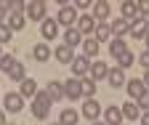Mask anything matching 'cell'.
I'll use <instances>...</instances> for the list:
<instances>
[{
  "mask_svg": "<svg viewBox=\"0 0 149 125\" xmlns=\"http://www.w3.org/2000/svg\"><path fill=\"white\" fill-rule=\"evenodd\" d=\"M11 35H13V32L8 29V24H0V43H8Z\"/></svg>",
  "mask_w": 149,
  "mask_h": 125,
  "instance_id": "obj_35",
  "label": "cell"
},
{
  "mask_svg": "<svg viewBox=\"0 0 149 125\" xmlns=\"http://www.w3.org/2000/svg\"><path fill=\"white\" fill-rule=\"evenodd\" d=\"M8 29L11 32H19V29H24V24H27V16L24 13H8Z\"/></svg>",
  "mask_w": 149,
  "mask_h": 125,
  "instance_id": "obj_17",
  "label": "cell"
},
{
  "mask_svg": "<svg viewBox=\"0 0 149 125\" xmlns=\"http://www.w3.org/2000/svg\"><path fill=\"white\" fill-rule=\"evenodd\" d=\"M146 51H149V35H146Z\"/></svg>",
  "mask_w": 149,
  "mask_h": 125,
  "instance_id": "obj_42",
  "label": "cell"
},
{
  "mask_svg": "<svg viewBox=\"0 0 149 125\" xmlns=\"http://www.w3.org/2000/svg\"><path fill=\"white\" fill-rule=\"evenodd\" d=\"M77 8L74 6H61V11H59V16H56V22H59L61 27H67V29H72L74 24H77Z\"/></svg>",
  "mask_w": 149,
  "mask_h": 125,
  "instance_id": "obj_2",
  "label": "cell"
},
{
  "mask_svg": "<svg viewBox=\"0 0 149 125\" xmlns=\"http://www.w3.org/2000/svg\"><path fill=\"white\" fill-rule=\"evenodd\" d=\"M93 3H91V0H77V3H74V8H77V11H85V8H91Z\"/></svg>",
  "mask_w": 149,
  "mask_h": 125,
  "instance_id": "obj_38",
  "label": "cell"
},
{
  "mask_svg": "<svg viewBox=\"0 0 149 125\" xmlns=\"http://www.w3.org/2000/svg\"><path fill=\"white\" fill-rule=\"evenodd\" d=\"M48 115H51V99H48V93L43 91V93H37V96L32 99V117L48 120Z\"/></svg>",
  "mask_w": 149,
  "mask_h": 125,
  "instance_id": "obj_1",
  "label": "cell"
},
{
  "mask_svg": "<svg viewBox=\"0 0 149 125\" xmlns=\"http://www.w3.org/2000/svg\"><path fill=\"white\" fill-rule=\"evenodd\" d=\"M19 93H22L24 99H35V96H37V83H35L32 77H24V80H22V91H19Z\"/></svg>",
  "mask_w": 149,
  "mask_h": 125,
  "instance_id": "obj_19",
  "label": "cell"
},
{
  "mask_svg": "<svg viewBox=\"0 0 149 125\" xmlns=\"http://www.w3.org/2000/svg\"><path fill=\"white\" fill-rule=\"evenodd\" d=\"M139 64H141V67L146 69V72H149V51H144L141 56H139Z\"/></svg>",
  "mask_w": 149,
  "mask_h": 125,
  "instance_id": "obj_36",
  "label": "cell"
},
{
  "mask_svg": "<svg viewBox=\"0 0 149 125\" xmlns=\"http://www.w3.org/2000/svg\"><path fill=\"white\" fill-rule=\"evenodd\" d=\"M109 29H112V35H115V38H120V35H125V32L130 29V22H125L123 16H120V19H112Z\"/></svg>",
  "mask_w": 149,
  "mask_h": 125,
  "instance_id": "obj_21",
  "label": "cell"
},
{
  "mask_svg": "<svg viewBox=\"0 0 149 125\" xmlns=\"http://www.w3.org/2000/svg\"><path fill=\"white\" fill-rule=\"evenodd\" d=\"M77 32L80 35L96 32V19H93V16H80V19H77Z\"/></svg>",
  "mask_w": 149,
  "mask_h": 125,
  "instance_id": "obj_15",
  "label": "cell"
},
{
  "mask_svg": "<svg viewBox=\"0 0 149 125\" xmlns=\"http://www.w3.org/2000/svg\"><path fill=\"white\" fill-rule=\"evenodd\" d=\"M53 56L59 59L61 64H72V61H74V53H72V48H67V45H59V48L53 51Z\"/></svg>",
  "mask_w": 149,
  "mask_h": 125,
  "instance_id": "obj_23",
  "label": "cell"
},
{
  "mask_svg": "<svg viewBox=\"0 0 149 125\" xmlns=\"http://www.w3.org/2000/svg\"><path fill=\"white\" fill-rule=\"evenodd\" d=\"M123 19H125V22H136V19H139V6L130 3V0H128V3H123Z\"/></svg>",
  "mask_w": 149,
  "mask_h": 125,
  "instance_id": "obj_24",
  "label": "cell"
},
{
  "mask_svg": "<svg viewBox=\"0 0 149 125\" xmlns=\"http://www.w3.org/2000/svg\"><path fill=\"white\" fill-rule=\"evenodd\" d=\"M96 40H112V29H109L107 22L104 24H96Z\"/></svg>",
  "mask_w": 149,
  "mask_h": 125,
  "instance_id": "obj_30",
  "label": "cell"
},
{
  "mask_svg": "<svg viewBox=\"0 0 149 125\" xmlns=\"http://www.w3.org/2000/svg\"><path fill=\"white\" fill-rule=\"evenodd\" d=\"M109 11L112 6L107 3V0H99V3H93V19H96V24H104V19H109Z\"/></svg>",
  "mask_w": 149,
  "mask_h": 125,
  "instance_id": "obj_7",
  "label": "cell"
},
{
  "mask_svg": "<svg viewBox=\"0 0 149 125\" xmlns=\"http://www.w3.org/2000/svg\"><path fill=\"white\" fill-rule=\"evenodd\" d=\"M120 109H123V117H125V120H139V104L128 101V104L120 106Z\"/></svg>",
  "mask_w": 149,
  "mask_h": 125,
  "instance_id": "obj_28",
  "label": "cell"
},
{
  "mask_svg": "<svg viewBox=\"0 0 149 125\" xmlns=\"http://www.w3.org/2000/svg\"><path fill=\"white\" fill-rule=\"evenodd\" d=\"M40 35H43L45 40H53L56 35H59V22H56V19H45L40 24Z\"/></svg>",
  "mask_w": 149,
  "mask_h": 125,
  "instance_id": "obj_11",
  "label": "cell"
},
{
  "mask_svg": "<svg viewBox=\"0 0 149 125\" xmlns=\"http://www.w3.org/2000/svg\"><path fill=\"white\" fill-rule=\"evenodd\" d=\"M13 64H16V59L11 56V53H3V56H0V69H3L6 75H8V69H11Z\"/></svg>",
  "mask_w": 149,
  "mask_h": 125,
  "instance_id": "obj_32",
  "label": "cell"
},
{
  "mask_svg": "<svg viewBox=\"0 0 149 125\" xmlns=\"http://www.w3.org/2000/svg\"><path fill=\"white\" fill-rule=\"evenodd\" d=\"M59 122H61V125H77V122H80V112H74V109H64L61 117H59Z\"/></svg>",
  "mask_w": 149,
  "mask_h": 125,
  "instance_id": "obj_26",
  "label": "cell"
},
{
  "mask_svg": "<svg viewBox=\"0 0 149 125\" xmlns=\"http://www.w3.org/2000/svg\"><path fill=\"white\" fill-rule=\"evenodd\" d=\"M139 109H144V112H149V91H144V93L139 96Z\"/></svg>",
  "mask_w": 149,
  "mask_h": 125,
  "instance_id": "obj_34",
  "label": "cell"
},
{
  "mask_svg": "<svg viewBox=\"0 0 149 125\" xmlns=\"http://www.w3.org/2000/svg\"><path fill=\"white\" fill-rule=\"evenodd\" d=\"M91 72V59L88 56H74L72 61V77H85Z\"/></svg>",
  "mask_w": 149,
  "mask_h": 125,
  "instance_id": "obj_6",
  "label": "cell"
},
{
  "mask_svg": "<svg viewBox=\"0 0 149 125\" xmlns=\"http://www.w3.org/2000/svg\"><path fill=\"white\" fill-rule=\"evenodd\" d=\"M107 75H109V67L104 64V61H91V80L93 83H99V80H107Z\"/></svg>",
  "mask_w": 149,
  "mask_h": 125,
  "instance_id": "obj_10",
  "label": "cell"
},
{
  "mask_svg": "<svg viewBox=\"0 0 149 125\" xmlns=\"http://www.w3.org/2000/svg\"><path fill=\"white\" fill-rule=\"evenodd\" d=\"M45 93H48V99H51V101H59V99H64V83H59V80H51V83H48V88H45Z\"/></svg>",
  "mask_w": 149,
  "mask_h": 125,
  "instance_id": "obj_14",
  "label": "cell"
},
{
  "mask_svg": "<svg viewBox=\"0 0 149 125\" xmlns=\"http://www.w3.org/2000/svg\"><path fill=\"white\" fill-rule=\"evenodd\" d=\"M3 104H6V112L16 115V112L24 109V96H22V93H6V96H3Z\"/></svg>",
  "mask_w": 149,
  "mask_h": 125,
  "instance_id": "obj_4",
  "label": "cell"
},
{
  "mask_svg": "<svg viewBox=\"0 0 149 125\" xmlns=\"http://www.w3.org/2000/svg\"><path fill=\"white\" fill-rule=\"evenodd\" d=\"M144 22H146V24H149V16H146V19H144Z\"/></svg>",
  "mask_w": 149,
  "mask_h": 125,
  "instance_id": "obj_44",
  "label": "cell"
},
{
  "mask_svg": "<svg viewBox=\"0 0 149 125\" xmlns=\"http://www.w3.org/2000/svg\"><path fill=\"white\" fill-rule=\"evenodd\" d=\"M125 51H128L125 40H120V38H112V40H109V56H112V59H120Z\"/></svg>",
  "mask_w": 149,
  "mask_h": 125,
  "instance_id": "obj_18",
  "label": "cell"
},
{
  "mask_svg": "<svg viewBox=\"0 0 149 125\" xmlns=\"http://www.w3.org/2000/svg\"><path fill=\"white\" fill-rule=\"evenodd\" d=\"M27 77V69H24V61H16L11 69H8V80L11 83H22Z\"/></svg>",
  "mask_w": 149,
  "mask_h": 125,
  "instance_id": "obj_16",
  "label": "cell"
},
{
  "mask_svg": "<svg viewBox=\"0 0 149 125\" xmlns=\"http://www.w3.org/2000/svg\"><path fill=\"white\" fill-rule=\"evenodd\" d=\"M0 125H8V122H6V112H3V109H0Z\"/></svg>",
  "mask_w": 149,
  "mask_h": 125,
  "instance_id": "obj_41",
  "label": "cell"
},
{
  "mask_svg": "<svg viewBox=\"0 0 149 125\" xmlns=\"http://www.w3.org/2000/svg\"><path fill=\"white\" fill-rule=\"evenodd\" d=\"M141 125H149V112H144V115H141Z\"/></svg>",
  "mask_w": 149,
  "mask_h": 125,
  "instance_id": "obj_39",
  "label": "cell"
},
{
  "mask_svg": "<svg viewBox=\"0 0 149 125\" xmlns=\"http://www.w3.org/2000/svg\"><path fill=\"white\" fill-rule=\"evenodd\" d=\"M83 56L93 59V56H99V40L93 38V40H83Z\"/></svg>",
  "mask_w": 149,
  "mask_h": 125,
  "instance_id": "obj_27",
  "label": "cell"
},
{
  "mask_svg": "<svg viewBox=\"0 0 149 125\" xmlns=\"http://www.w3.org/2000/svg\"><path fill=\"white\" fill-rule=\"evenodd\" d=\"M128 35H130L133 40H146V35H149V24H146V22L141 19V16H139L136 22H130V29H128Z\"/></svg>",
  "mask_w": 149,
  "mask_h": 125,
  "instance_id": "obj_5",
  "label": "cell"
},
{
  "mask_svg": "<svg viewBox=\"0 0 149 125\" xmlns=\"http://www.w3.org/2000/svg\"><path fill=\"white\" fill-rule=\"evenodd\" d=\"M80 88H83V96H88V99L96 96V83L91 77H80Z\"/></svg>",
  "mask_w": 149,
  "mask_h": 125,
  "instance_id": "obj_29",
  "label": "cell"
},
{
  "mask_svg": "<svg viewBox=\"0 0 149 125\" xmlns=\"http://www.w3.org/2000/svg\"><path fill=\"white\" fill-rule=\"evenodd\" d=\"M133 61H136V56H133V53H130V51H125V53H123V56L117 59V67H120V69H123V72H125V69H128L130 64H133Z\"/></svg>",
  "mask_w": 149,
  "mask_h": 125,
  "instance_id": "obj_31",
  "label": "cell"
},
{
  "mask_svg": "<svg viewBox=\"0 0 149 125\" xmlns=\"http://www.w3.org/2000/svg\"><path fill=\"white\" fill-rule=\"evenodd\" d=\"M6 22H8V6L0 3V24H6Z\"/></svg>",
  "mask_w": 149,
  "mask_h": 125,
  "instance_id": "obj_37",
  "label": "cell"
},
{
  "mask_svg": "<svg viewBox=\"0 0 149 125\" xmlns=\"http://www.w3.org/2000/svg\"><path fill=\"white\" fill-rule=\"evenodd\" d=\"M125 88H128V96L133 99V101H139V96H141V93L146 91L141 80H128V83H125Z\"/></svg>",
  "mask_w": 149,
  "mask_h": 125,
  "instance_id": "obj_20",
  "label": "cell"
},
{
  "mask_svg": "<svg viewBox=\"0 0 149 125\" xmlns=\"http://www.w3.org/2000/svg\"><path fill=\"white\" fill-rule=\"evenodd\" d=\"M123 109H120V106L117 104H112V106H107V112H104V122L107 125H123Z\"/></svg>",
  "mask_w": 149,
  "mask_h": 125,
  "instance_id": "obj_9",
  "label": "cell"
},
{
  "mask_svg": "<svg viewBox=\"0 0 149 125\" xmlns=\"http://www.w3.org/2000/svg\"><path fill=\"white\" fill-rule=\"evenodd\" d=\"M64 96L67 99H80L83 96V88H80V77H69L67 83H64Z\"/></svg>",
  "mask_w": 149,
  "mask_h": 125,
  "instance_id": "obj_8",
  "label": "cell"
},
{
  "mask_svg": "<svg viewBox=\"0 0 149 125\" xmlns=\"http://www.w3.org/2000/svg\"><path fill=\"white\" fill-rule=\"evenodd\" d=\"M0 56H3V53H0Z\"/></svg>",
  "mask_w": 149,
  "mask_h": 125,
  "instance_id": "obj_46",
  "label": "cell"
},
{
  "mask_svg": "<svg viewBox=\"0 0 149 125\" xmlns=\"http://www.w3.org/2000/svg\"><path fill=\"white\" fill-rule=\"evenodd\" d=\"M32 56H35V61H48V59H51V48H48L45 43H37V45L32 48Z\"/></svg>",
  "mask_w": 149,
  "mask_h": 125,
  "instance_id": "obj_25",
  "label": "cell"
},
{
  "mask_svg": "<svg viewBox=\"0 0 149 125\" xmlns=\"http://www.w3.org/2000/svg\"><path fill=\"white\" fill-rule=\"evenodd\" d=\"M107 83L112 85V88H123L128 80H125V72L120 67H115V69H109V75H107Z\"/></svg>",
  "mask_w": 149,
  "mask_h": 125,
  "instance_id": "obj_13",
  "label": "cell"
},
{
  "mask_svg": "<svg viewBox=\"0 0 149 125\" xmlns=\"http://www.w3.org/2000/svg\"><path fill=\"white\" fill-rule=\"evenodd\" d=\"M93 125H107V122H99V120H96V122H93Z\"/></svg>",
  "mask_w": 149,
  "mask_h": 125,
  "instance_id": "obj_43",
  "label": "cell"
},
{
  "mask_svg": "<svg viewBox=\"0 0 149 125\" xmlns=\"http://www.w3.org/2000/svg\"><path fill=\"white\" fill-rule=\"evenodd\" d=\"M83 115H85L91 122H96V120H99V115H101V106L96 104V99H88V101L83 104Z\"/></svg>",
  "mask_w": 149,
  "mask_h": 125,
  "instance_id": "obj_12",
  "label": "cell"
},
{
  "mask_svg": "<svg viewBox=\"0 0 149 125\" xmlns=\"http://www.w3.org/2000/svg\"><path fill=\"white\" fill-rule=\"evenodd\" d=\"M6 6H8L11 13H24V11H27V6L22 3V0H11V3H6Z\"/></svg>",
  "mask_w": 149,
  "mask_h": 125,
  "instance_id": "obj_33",
  "label": "cell"
},
{
  "mask_svg": "<svg viewBox=\"0 0 149 125\" xmlns=\"http://www.w3.org/2000/svg\"><path fill=\"white\" fill-rule=\"evenodd\" d=\"M141 83H144V88H146V91H149V72L144 75V80H141Z\"/></svg>",
  "mask_w": 149,
  "mask_h": 125,
  "instance_id": "obj_40",
  "label": "cell"
},
{
  "mask_svg": "<svg viewBox=\"0 0 149 125\" xmlns=\"http://www.w3.org/2000/svg\"><path fill=\"white\" fill-rule=\"evenodd\" d=\"M45 11H48V8H45V3H43V0H35V3H29V6H27V19L40 22V24H43V22L48 19V16H45Z\"/></svg>",
  "mask_w": 149,
  "mask_h": 125,
  "instance_id": "obj_3",
  "label": "cell"
},
{
  "mask_svg": "<svg viewBox=\"0 0 149 125\" xmlns=\"http://www.w3.org/2000/svg\"><path fill=\"white\" fill-rule=\"evenodd\" d=\"M77 43H83V35L77 32V27L67 29V32H64V45H67V48H74Z\"/></svg>",
  "mask_w": 149,
  "mask_h": 125,
  "instance_id": "obj_22",
  "label": "cell"
},
{
  "mask_svg": "<svg viewBox=\"0 0 149 125\" xmlns=\"http://www.w3.org/2000/svg\"><path fill=\"white\" fill-rule=\"evenodd\" d=\"M56 125H61V122H56Z\"/></svg>",
  "mask_w": 149,
  "mask_h": 125,
  "instance_id": "obj_45",
  "label": "cell"
}]
</instances>
